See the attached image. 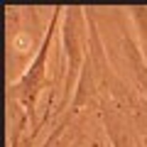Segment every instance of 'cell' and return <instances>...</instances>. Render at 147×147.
Wrapping results in <instances>:
<instances>
[{
  "label": "cell",
  "instance_id": "obj_1",
  "mask_svg": "<svg viewBox=\"0 0 147 147\" xmlns=\"http://www.w3.org/2000/svg\"><path fill=\"white\" fill-rule=\"evenodd\" d=\"M64 10L66 7H52V20H49V27L44 30L42 39L37 44V52L32 57V61L27 64V69L22 71V76L17 81H12L7 86V103H17L22 110L27 113L32 123V135L27 142L34 140L37 135V127H39V120H37V100L42 96V91L47 88L49 84V74H47V66H49V52H52V42H54V34H57V27H59V20L64 17Z\"/></svg>",
  "mask_w": 147,
  "mask_h": 147
},
{
  "label": "cell",
  "instance_id": "obj_2",
  "mask_svg": "<svg viewBox=\"0 0 147 147\" xmlns=\"http://www.w3.org/2000/svg\"><path fill=\"white\" fill-rule=\"evenodd\" d=\"M61 49H64V84L59 91L57 113L66 115L69 105L74 100L76 86H79L84 64L88 59V44H91V20L86 7H66L64 10V25H61Z\"/></svg>",
  "mask_w": 147,
  "mask_h": 147
},
{
  "label": "cell",
  "instance_id": "obj_3",
  "mask_svg": "<svg viewBox=\"0 0 147 147\" xmlns=\"http://www.w3.org/2000/svg\"><path fill=\"white\" fill-rule=\"evenodd\" d=\"M127 15L137 30V47H140V54L147 64V7H130Z\"/></svg>",
  "mask_w": 147,
  "mask_h": 147
},
{
  "label": "cell",
  "instance_id": "obj_4",
  "mask_svg": "<svg viewBox=\"0 0 147 147\" xmlns=\"http://www.w3.org/2000/svg\"><path fill=\"white\" fill-rule=\"evenodd\" d=\"M137 147H147V140H145V137L140 140V145H137Z\"/></svg>",
  "mask_w": 147,
  "mask_h": 147
}]
</instances>
